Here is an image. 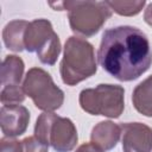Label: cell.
<instances>
[{
  "label": "cell",
  "instance_id": "cell-5",
  "mask_svg": "<svg viewBox=\"0 0 152 152\" xmlns=\"http://www.w3.org/2000/svg\"><path fill=\"white\" fill-rule=\"evenodd\" d=\"M24 90L43 110H55L63 102V91L53 84L50 75L42 69L33 68L27 72Z\"/></svg>",
  "mask_w": 152,
  "mask_h": 152
},
{
  "label": "cell",
  "instance_id": "cell-7",
  "mask_svg": "<svg viewBox=\"0 0 152 152\" xmlns=\"http://www.w3.org/2000/svg\"><path fill=\"white\" fill-rule=\"evenodd\" d=\"M122 147L125 152H151L152 129L140 122L122 124Z\"/></svg>",
  "mask_w": 152,
  "mask_h": 152
},
{
  "label": "cell",
  "instance_id": "cell-13",
  "mask_svg": "<svg viewBox=\"0 0 152 152\" xmlns=\"http://www.w3.org/2000/svg\"><path fill=\"white\" fill-rule=\"evenodd\" d=\"M19 152H48V145L36 137H30L19 142Z\"/></svg>",
  "mask_w": 152,
  "mask_h": 152
},
{
  "label": "cell",
  "instance_id": "cell-4",
  "mask_svg": "<svg viewBox=\"0 0 152 152\" xmlns=\"http://www.w3.org/2000/svg\"><path fill=\"white\" fill-rule=\"evenodd\" d=\"M124 89L120 86L100 84L95 89H84L80 94L81 107L93 115L118 118L124 108Z\"/></svg>",
  "mask_w": 152,
  "mask_h": 152
},
{
  "label": "cell",
  "instance_id": "cell-1",
  "mask_svg": "<svg viewBox=\"0 0 152 152\" xmlns=\"http://www.w3.org/2000/svg\"><path fill=\"white\" fill-rule=\"evenodd\" d=\"M102 69L119 81L140 77L152 64L147 36L138 27L122 25L103 32L97 51Z\"/></svg>",
  "mask_w": 152,
  "mask_h": 152
},
{
  "label": "cell",
  "instance_id": "cell-11",
  "mask_svg": "<svg viewBox=\"0 0 152 152\" xmlns=\"http://www.w3.org/2000/svg\"><path fill=\"white\" fill-rule=\"evenodd\" d=\"M28 23L24 20H15L10 23L4 31V42L6 46L14 51H21L24 46V34Z\"/></svg>",
  "mask_w": 152,
  "mask_h": 152
},
{
  "label": "cell",
  "instance_id": "cell-10",
  "mask_svg": "<svg viewBox=\"0 0 152 152\" xmlns=\"http://www.w3.org/2000/svg\"><path fill=\"white\" fill-rule=\"evenodd\" d=\"M133 103L138 112L152 116V76L137 86L133 91Z\"/></svg>",
  "mask_w": 152,
  "mask_h": 152
},
{
  "label": "cell",
  "instance_id": "cell-14",
  "mask_svg": "<svg viewBox=\"0 0 152 152\" xmlns=\"http://www.w3.org/2000/svg\"><path fill=\"white\" fill-rule=\"evenodd\" d=\"M19 142L20 141L4 138L1 140V152H19Z\"/></svg>",
  "mask_w": 152,
  "mask_h": 152
},
{
  "label": "cell",
  "instance_id": "cell-15",
  "mask_svg": "<svg viewBox=\"0 0 152 152\" xmlns=\"http://www.w3.org/2000/svg\"><path fill=\"white\" fill-rule=\"evenodd\" d=\"M76 152H102V150L95 144H83Z\"/></svg>",
  "mask_w": 152,
  "mask_h": 152
},
{
  "label": "cell",
  "instance_id": "cell-9",
  "mask_svg": "<svg viewBox=\"0 0 152 152\" xmlns=\"http://www.w3.org/2000/svg\"><path fill=\"white\" fill-rule=\"evenodd\" d=\"M24 70V63L17 56H7L1 68V82L4 87H19Z\"/></svg>",
  "mask_w": 152,
  "mask_h": 152
},
{
  "label": "cell",
  "instance_id": "cell-8",
  "mask_svg": "<svg viewBox=\"0 0 152 152\" xmlns=\"http://www.w3.org/2000/svg\"><path fill=\"white\" fill-rule=\"evenodd\" d=\"M0 118L2 133L7 137H15L26 131L30 113L20 104H4Z\"/></svg>",
  "mask_w": 152,
  "mask_h": 152
},
{
  "label": "cell",
  "instance_id": "cell-3",
  "mask_svg": "<svg viewBox=\"0 0 152 152\" xmlns=\"http://www.w3.org/2000/svg\"><path fill=\"white\" fill-rule=\"evenodd\" d=\"M34 134L45 145L51 144L57 152H68L77 142V133L72 122L53 113H44L38 118Z\"/></svg>",
  "mask_w": 152,
  "mask_h": 152
},
{
  "label": "cell",
  "instance_id": "cell-2",
  "mask_svg": "<svg viewBox=\"0 0 152 152\" xmlns=\"http://www.w3.org/2000/svg\"><path fill=\"white\" fill-rule=\"evenodd\" d=\"M95 72L93 45L81 38L70 37L65 43L64 58L61 64L63 82L72 86Z\"/></svg>",
  "mask_w": 152,
  "mask_h": 152
},
{
  "label": "cell",
  "instance_id": "cell-12",
  "mask_svg": "<svg viewBox=\"0 0 152 152\" xmlns=\"http://www.w3.org/2000/svg\"><path fill=\"white\" fill-rule=\"evenodd\" d=\"M24 93L19 87H4L1 91V102L6 104H18L24 100Z\"/></svg>",
  "mask_w": 152,
  "mask_h": 152
},
{
  "label": "cell",
  "instance_id": "cell-6",
  "mask_svg": "<svg viewBox=\"0 0 152 152\" xmlns=\"http://www.w3.org/2000/svg\"><path fill=\"white\" fill-rule=\"evenodd\" d=\"M76 8H70V25L76 32L91 36L99 31L103 21L110 15L107 2H74Z\"/></svg>",
  "mask_w": 152,
  "mask_h": 152
}]
</instances>
